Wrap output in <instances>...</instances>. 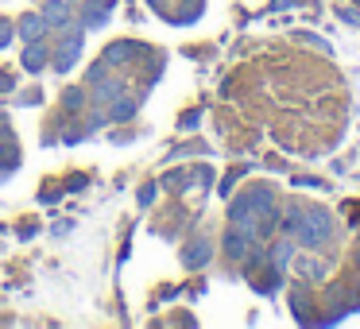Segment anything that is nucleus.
Returning a JSON list of instances; mask_svg holds the SVG:
<instances>
[{
  "mask_svg": "<svg viewBox=\"0 0 360 329\" xmlns=\"http://www.w3.org/2000/svg\"><path fill=\"white\" fill-rule=\"evenodd\" d=\"M136 51H140L136 43H112V47L105 51V63H109V66H117V58H132Z\"/></svg>",
  "mask_w": 360,
  "mask_h": 329,
  "instance_id": "obj_9",
  "label": "nucleus"
},
{
  "mask_svg": "<svg viewBox=\"0 0 360 329\" xmlns=\"http://www.w3.org/2000/svg\"><path fill=\"white\" fill-rule=\"evenodd\" d=\"M105 20H109V4H89V8H86V20H82V27H86V32H94V27H101Z\"/></svg>",
  "mask_w": 360,
  "mask_h": 329,
  "instance_id": "obj_8",
  "label": "nucleus"
},
{
  "mask_svg": "<svg viewBox=\"0 0 360 329\" xmlns=\"http://www.w3.org/2000/svg\"><path fill=\"white\" fill-rule=\"evenodd\" d=\"M248 244H252V236H244V233H236V228H233V233H229V240H225V252L233 259H244V256H248Z\"/></svg>",
  "mask_w": 360,
  "mask_h": 329,
  "instance_id": "obj_7",
  "label": "nucleus"
},
{
  "mask_svg": "<svg viewBox=\"0 0 360 329\" xmlns=\"http://www.w3.org/2000/svg\"><path fill=\"white\" fill-rule=\"evenodd\" d=\"M82 105H86V93H82V89H66V109L78 112Z\"/></svg>",
  "mask_w": 360,
  "mask_h": 329,
  "instance_id": "obj_12",
  "label": "nucleus"
},
{
  "mask_svg": "<svg viewBox=\"0 0 360 329\" xmlns=\"http://www.w3.org/2000/svg\"><path fill=\"white\" fill-rule=\"evenodd\" d=\"M70 4H78V0H70Z\"/></svg>",
  "mask_w": 360,
  "mask_h": 329,
  "instance_id": "obj_15",
  "label": "nucleus"
},
{
  "mask_svg": "<svg viewBox=\"0 0 360 329\" xmlns=\"http://www.w3.org/2000/svg\"><path fill=\"white\" fill-rule=\"evenodd\" d=\"M295 233H298V240H302L306 248H318V244H326L329 233H333V225H329V213L314 209V213H306V217H298V221H295Z\"/></svg>",
  "mask_w": 360,
  "mask_h": 329,
  "instance_id": "obj_1",
  "label": "nucleus"
},
{
  "mask_svg": "<svg viewBox=\"0 0 360 329\" xmlns=\"http://www.w3.org/2000/svg\"><path fill=\"white\" fill-rule=\"evenodd\" d=\"M20 63H24V70H43V66H47V47H43V39H32V47L24 51V58H20Z\"/></svg>",
  "mask_w": 360,
  "mask_h": 329,
  "instance_id": "obj_5",
  "label": "nucleus"
},
{
  "mask_svg": "<svg viewBox=\"0 0 360 329\" xmlns=\"http://www.w3.org/2000/svg\"><path fill=\"white\" fill-rule=\"evenodd\" d=\"M287 259H290V244H275V264H287Z\"/></svg>",
  "mask_w": 360,
  "mask_h": 329,
  "instance_id": "obj_14",
  "label": "nucleus"
},
{
  "mask_svg": "<svg viewBox=\"0 0 360 329\" xmlns=\"http://www.w3.org/2000/svg\"><path fill=\"white\" fill-rule=\"evenodd\" d=\"M210 256H213V252H210V244H205V240H198L194 248L186 252V267H202V264H210Z\"/></svg>",
  "mask_w": 360,
  "mask_h": 329,
  "instance_id": "obj_10",
  "label": "nucleus"
},
{
  "mask_svg": "<svg viewBox=\"0 0 360 329\" xmlns=\"http://www.w3.org/2000/svg\"><path fill=\"white\" fill-rule=\"evenodd\" d=\"M43 20H47V27H66L70 24V0H47L43 4Z\"/></svg>",
  "mask_w": 360,
  "mask_h": 329,
  "instance_id": "obj_3",
  "label": "nucleus"
},
{
  "mask_svg": "<svg viewBox=\"0 0 360 329\" xmlns=\"http://www.w3.org/2000/svg\"><path fill=\"white\" fill-rule=\"evenodd\" d=\"M82 35H86V27H63V47H58V58H55V70L66 74L74 63H78L82 55Z\"/></svg>",
  "mask_w": 360,
  "mask_h": 329,
  "instance_id": "obj_2",
  "label": "nucleus"
},
{
  "mask_svg": "<svg viewBox=\"0 0 360 329\" xmlns=\"http://www.w3.org/2000/svg\"><path fill=\"white\" fill-rule=\"evenodd\" d=\"M132 109H136V105L128 101V97H117V101H112V120H124V117H132Z\"/></svg>",
  "mask_w": 360,
  "mask_h": 329,
  "instance_id": "obj_11",
  "label": "nucleus"
},
{
  "mask_svg": "<svg viewBox=\"0 0 360 329\" xmlns=\"http://www.w3.org/2000/svg\"><path fill=\"white\" fill-rule=\"evenodd\" d=\"M12 39H16V27H12V24H8V20H0V51L8 47V43H12Z\"/></svg>",
  "mask_w": 360,
  "mask_h": 329,
  "instance_id": "obj_13",
  "label": "nucleus"
},
{
  "mask_svg": "<svg viewBox=\"0 0 360 329\" xmlns=\"http://www.w3.org/2000/svg\"><path fill=\"white\" fill-rule=\"evenodd\" d=\"M94 86H97V93H94L97 105H112L120 93H124V86H120L117 78H105V74H101V78H94Z\"/></svg>",
  "mask_w": 360,
  "mask_h": 329,
  "instance_id": "obj_4",
  "label": "nucleus"
},
{
  "mask_svg": "<svg viewBox=\"0 0 360 329\" xmlns=\"http://www.w3.org/2000/svg\"><path fill=\"white\" fill-rule=\"evenodd\" d=\"M43 32H47V20H43V12H39V16H24V20H20V27H16V35H24L27 43H32V39H43Z\"/></svg>",
  "mask_w": 360,
  "mask_h": 329,
  "instance_id": "obj_6",
  "label": "nucleus"
}]
</instances>
